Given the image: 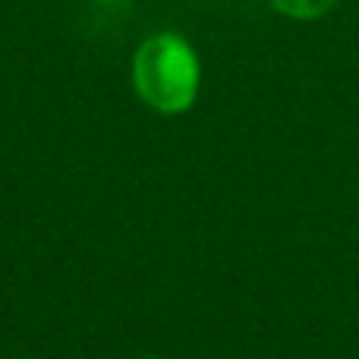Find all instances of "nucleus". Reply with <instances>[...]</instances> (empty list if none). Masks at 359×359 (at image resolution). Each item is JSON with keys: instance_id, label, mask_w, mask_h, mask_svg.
Instances as JSON below:
<instances>
[{"instance_id": "1", "label": "nucleus", "mask_w": 359, "mask_h": 359, "mask_svg": "<svg viewBox=\"0 0 359 359\" xmlns=\"http://www.w3.org/2000/svg\"><path fill=\"white\" fill-rule=\"evenodd\" d=\"M198 57L177 32H161L142 41L133 60V86L158 114H183L198 95Z\"/></svg>"}, {"instance_id": "2", "label": "nucleus", "mask_w": 359, "mask_h": 359, "mask_svg": "<svg viewBox=\"0 0 359 359\" xmlns=\"http://www.w3.org/2000/svg\"><path fill=\"white\" fill-rule=\"evenodd\" d=\"M268 4L290 19H318L328 16L337 6V0H268Z\"/></svg>"}, {"instance_id": "3", "label": "nucleus", "mask_w": 359, "mask_h": 359, "mask_svg": "<svg viewBox=\"0 0 359 359\" xmlns=\"http://www.w3.org/2000/svg\"><path fill=\"white\" fill-rule=\"evenodd\" d=\"M95 4H120V0H95Z\"/></svg>"}, {"instance_id": "4", "label": "nucleus", "mask_w": 359, "mask_h": 359, "mask_svg": "<svg viewBox=\"0 0 359 359\" xmlns=\"http://www.w3.org/2000/svg\"><path fill=\"white\" fill-rule=\"evenodd\" d=\"M142 359H161V356H142Z\"/></svg>"}]
</instances>
